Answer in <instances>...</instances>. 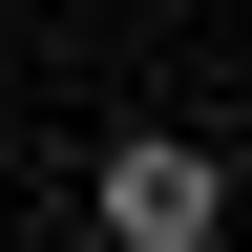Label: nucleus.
<instances>
[{
  "instance_id": "1",
  "label": "nucleus",
  "mask_w": 252,
  "mask_h": 252,
  "mask_svg": "<svg viewBox=\"0 0 252 252\" xmlns=\"http://www.w3.org/2000/svg\"><path fill=\"white\" fill-rule=\"evenodd\" d=\"M84 231H105V252H210V231H231V147H189V126H126L105 168H84Z\"/></svg>"
}]
</instances>
